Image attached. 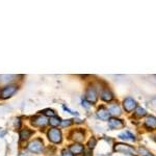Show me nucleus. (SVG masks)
Wrapping results in <instances>:
<instances>
[{
	"mask_svg": "<svg viewBox=\"0 0 156 156\" xmlns=\"http://www.w3.org/2000/svg\"><path fill=\"white\" fill-rule=\"evenodd\" d=\"M115 151L117 152H122L128 155H134L135 154V150L132 147L125 144H117L115 145Z\"/></svg>",
	"mask_w": 156,
	"mask_h": 156,
	"instance_id": "obj_1",
	"label": "nucleus"
},
{
	"mask_svg": "<svg viewBox=\"0 0 156 156\" xmlns=\"http://www.w3.org/2000/svg\"><path fill=\"white\" fill-rule=\"evenodd\" d=\"M44 146H43V142L40 138H37L34 140V142H31L28 145V150L30 152H34V153H41Z\"/></svg>",
	"mask_w": 156,
	"mask_h": 156,
	"instance_id": "obj_2",
	"label": "nucleus"
},
{
	"mask_svg": "<svg viewBox=\"0 0 156 156\" xmlns=\"http://www.w3.org/2000/svg\"><path fill=\"white\" fill-rule=\"evenodd\" d=\"M48 137L52 143L58 144V143L62 142V132H60V130L56 129V128H52L48 132Z\"/></svg>",
	"mask_w": 156,
	"mask_h": 156,
	"instance_id": "obj_3",
	"label": "nucleus"
},
{
	"mask_svg": "<svg viewBox=\"0 0 156 156\" xmlns=\"http://www.w3.org/2000/svg\"><path fill=\"white\" fill-rule=\"evenodd\" d=\"M16 92H17V85H7V87H5L1 90V97L3 99H6V98L12 96Z\"/></svg>",
	"mask_w": 156,
	"mask_h": 156,
	"instance_id": "obj_4",
	"label": "nucleus"
},
{
	"mask_svg": "<svg viewBox=\"0 0 156 156\" xmlns=\"http://www.w3.org/2000/svg\"><path fill=\"white\" fill-rule=\"evenodd\" d=\"M123 106H124V109L126 110V112H132L133 109L136 108V102H135V100H133L132 98L128 97L124 100V102H123Z\"/></svg>",
	"mask_w": 156,
	"mask_h": 156,
	"instance_id": "obj_5",
	"label": "nucleus"
},
{
	"mask_svg": "<svg viewBox=\"0 0 156 156\" xmlns=\"http://www.w3.org/2000/svg\"><path fill=\"white\" fill-rule=\"evenodd\" d=\"M85 98L90 103H95L97 101V92L95 87H89L85 93Z\"/></svg>",
	"mask_w": 156,
	"mask_h": 156,
	"instance_id": "obj_6",
	"label": "nucleus"
},
{
	"mask_svg": "<svg viewBox=\"0 0 156 156\" xmlns=\"http://www.w3.org/2000/svg\"><path fill=\"white\" fill-rule=\"evenodd\" d=\"M108 126L112 128V129H120V128L124 127V123L119 119L112 118V119L108 120Z\"/></svg>",
	"mask_w": 156,
	"mask_h": 156,
	"instance_id": "obj_7",
	"label": "nucleus"
},
{
	"mask_svg": "<svg viewBox=\"0 0 156 156\" xmlns=\"http://www.w3.org/2000/svg\"><path fill=\"white\" fill-rule=\"evenodd\" d=\"M48 123V120L46 119L45 117H42V115H39V117H36L32 119V124L34 125V126H45V125Z\"/></svg>",
	"mask_w": 156,
	"mask_h": 156,
	"instance_id": "obj_8",
	"label": "nucleus"
},
{
	"mask_svg": "<svg viewBox=\"0 0 156 156\" xmlns=\"http://www.w3.org/2000/svg\"><path fill=\"white\" fill-rule=\"evenodd\" d=\"M145 126L149 129H156V118L153 115L148 117L145 121Z\"/></svg>",
	"mask_w": 156,
	"mask_h": 156,
	"instance_id": "obj_9",
	"label": "nucleus"
},
{
	"mask_svg": "<svg viewBox=\"0 0 156 156\" xmlns=\"http://www.w3.org/2000/svg\"><path fill=\"white\" fill-rule=\"evenodd\" d=\"M97 115L100 118L101 120H108L109 119V112H108V109H106V108L104 107H101L100 109H98V112H97Z\"/></svg>",
	"mask_w": 156,
	"mask_h": 156,
	"instance_id": "obj_10",
	"label": "nucleus"
},
{
	"mask_svg": "<svg viewBox=\"0 0 156 156\" xmlns=\"http://www.w3.org/2000/svg\"><path fill=\"white\" fill-rule=\"evenodd\" d=\"M83 151H84L83 146L80 144H74L70 147V152H71L72 154H80V153H82Z\"/></svg>",
	"mask_w": 156,
	"mask_h": 156,
	"instance_id": "obj_11",
	"label": "nucleus"
},
{
	"mask_svg": "<svg viewBox=\"0 0 156 156\" xmlns=\"http://www.w3.org/2000/svg\"><path fill=\"white\" fill-rule=\"evenodd\" d=\"M101 98L104 101H112V98H114V95H112V93L110 92V90H102V93H101Z\"/></svg>",
	"mask_w": 156,
	"mask_h": 156,
	"instance_id": "obj_12",
	"label": "nucleus"
},
{
	"mask_svg": "<svg viewBox=\"0 0 156 156\" xmlns=\"http://www.w3.org/2000/svg\"><path fill=\"white\" fill-rule=\"evenodd\" d=\"M120 138H122V140H134V135L132 134V133H130L129 131H125L123 133H121L119 135Z\"/></svg>",
	"mask_w": 156,
	"mask_h": 156,
	"instance_id": "obj_13",
	"label": "nucleus"
},
{
	"mask_svg": "<svg viewBox=\"0 0 156 156\" xmlns=\"http://www.w3.org/2000/svg\"><path fill=\"white\" fill-rule=\"evenodd\" d=\"M108 112H109V114H112L115 115H121V109H120L119 105H117V104L112 105V106L109 107V109H108Z\"/></svg>",
	"mask_w": 156,
	"mask_h": 156,
	"instance_id": "obj_14",
	"label": "nucleus"
},
{
	"mask_svg": "<svg viewBox=\"0 0 156 156\" xmlns=\"http://www.w3.org/2000/svg\"><path fill=\"white\" fill-rule=\"evenodd\" d=\"M73 138H74L76 142H81L83 140V132L81 130H76V131L73 132Z\"/></svg>",
	"mask_w": 156,
	"mask_h": 156,
	"instance_id": "obj_15",
	"label": "nucleus"
},
{
	"mask_svg": "<svg viewBox=\"0 0 156 156\" xmlns=\"http://www.w3.org/2000/svg\"><path fill=\"white\" fill-rule=\"evenodd\" d=\"M31 134H32V132L30 131V130L25 129V130H22V131L20 132V137H21L22 140H26L30 137V135Z\"/></svg>",
	"mask_w": 156,
	"mask_h": 156,
	"instance_id": "obj_16",
	"label": "nucleus"
},
{
	"mask_svg": "<svg viewBox=\"0 0 156 156\" xmlns=\"http://www.w3.org/2000/svg\"><path fill=\"white\" fill-rule=\"evenodd\" d=\"M147 115V112L142 107H136V112H135V115L138 118H142V117H145Z\"/></svg>",
	"mask_w": 156,
	"mask_h": 156,
	"instance_id": "obj_17",
	"label": "nucleus"
},
{
	"mask_svg": "<svg viewBox=\"0 0 156 156\" xmlns=\"http://www.w3.org/2000/svg\"><path fill=\"white\" fill-rule=\"evenodd\" d=\"M137 151L140 152V154L142 156H153L152 153H151L149 150L146 149V148H138Z\"/></svg>",
	"mask_w": 156,
	"mask_h": 156,
	"instance_id": "obj_18",
	"label": "nucleus"
},
{
	"mask_svg": "<svg viewBox=\"0 0 156 156\" xmlns=\"http://www.w3.org/2000/svg\"><path fill=\"white\" fill-rule=\"evenodd\" d=\"M49 123H50V125H52L53 127H55V126H57V125L60 124V119L57 117H52V118H50Z\"/></svg>",
	"mask_w": 156,
	"mask_h": 156,
	"instance_id": "obj_19",
	"label": "nucleus"
},
{
	"mask_svg": "<svg viewBox=\"0 0 156 156\" xmlns=\"http://www.w3.org/2000/svg\"><path fill=\"white\" fill-rule=\"evenodd\" d=\"M96 138L95 137H92L90 140H89V143H87V146H89L90 149H93V148H95V146H96Z\"/></svg>",
	"mask_w": 156,
	"mask_h": 156,
	"instance_id": "obj_20",
	"label": "nucleus"
},
{
	"mask_svg": "<svg viewBox=\"0 0 156 156\" xmlns=\"http://www.w3.org/2000/svg\"><path fill=\"white\" fill-rule=\"evenodd\" d=\"M43 114H44L45 115H50L51 118L55 115V112H53V110H51V109H45V110H43Z\"/></svg>",
	"mask_w": 156,
	"mask_h": 156,
	"instance_id": "obj_21",
	"label": "nucleus"
},
{
	"mask_svg": "<svg viewBox=\"0 0 156 156\" xmlns=\"http://www.w3.org/2000/svg\"><path fill=\"white\" fill-rule=\"evenodd\" d=\"M60 124H62V126H69V125L72 124V120H66L64 121V122H60Z\"/></svg>",
	"mask_w": 156,
	"mask_h": 156,
	"instance_id": "obj_22",
	"label": "nucleus"
},
{
	"mask_svg": "<svg viewBox=\"0 0 156 156\" xmlns=\"http://www.w3.org/2000/svg\"><path fill=\"white\" fill-rule=\"evenodd\" d=\"M62 156H74V154H72L70 151L64 150V151H62Z\"/></svg>",
	"mask_w": 156,
	"mask_h": 156,
	"instance_id": "obj_23",
	"label": "nucleus"
},
{
	"mask_svg": "<svg viewBox=\"0 0 156 156\" xmlns=\"http://www.w3.org/2000/svg\"><path fill=\"white\" fill-rule=\"evenodd\" d=\"M19 156H30V155L28 154V153H21Z\"/></svg>",
	"mask_w": 156,
	"mask_h": 156,
	"instance_id": "obj_24",
	"label": "nucleus"
},
{
	"mask_svg": "<svg viewBox=\"0 0 156 156\" xmlns=\"http://www.w3.org/2000/svg\"><path fill=\"white\" fill-rule=\"evenodd\" d=\"M84 156H92V153H90V151H87V152L85 153Z\"/></svg>",
	"mask_w": 156,
	"mask_h": 156,
	"instance_id": "obj_25",
	"label": "nucleus"
},
{
	"mask_svg": "<svg viewBox=\"0 0 156 156\" xmlns=\"http://www.w3.org/2000/svg\"><path fill=\"white\" fill-rule=\"evenodd\" d=\"M82 103H83V105H84V106H85V107H87V108H89V107H90V105H89V104H87V102H85V101H83V102H82Z\"/></svg>",
	"mask_w": 156,
	"mask_h": 156,
	"instance_id": "obj_26",
	"label": "nucleus"
}]
</instances>
